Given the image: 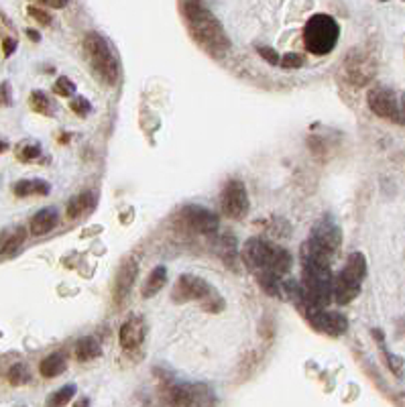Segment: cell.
Here are the masks:
<instances>
[{
  "instance_id": "6da1fadb",
  "label": "cell",
  "mask_w": 405,
  "mask_h": 407,
  "mask_svg": "<svg viewBox=\"0 0 405 407\" xmlns=\"http://www.w3.org/2000/svg\"><path fill=\"white\" fill-rule=\"evenodd\" d=\"M241 257L267 296L283 298V279L294 265L291 253L287 248L273 245L265 238H248L243 245Z\"/></svg>"
},
{
  "instance_id": "7a4b0ae2",
  "label": "cell",
  "mask_w": 405,
  "mask_h": 407,
  "mask_svg": "<svg viewBox=\"0 0 405 407\" xmlns=\"http://www.w3.org/2000/svg\"><path fill=\"white\" fill-rule=\"evenodd\" d=\"M179 11L186 18V25L194 41L202 49H206L212 55H222L229 49L230 41L224 33V27L214 17V13L208 6L200 2H181Z\"/></svg>"
},
{
  "instance_id": "3957f363",
  "label": "cell",
  "mask_w": 405,
  "mask_h": 407,
  "mask_svg": "<svg viewBox=\"0 0 405 407\" xmlns=\"http://www.w3.org/2000/svg\"><path fill=\"white\" fill-rule=\"evenodd\" d=\"M84 55L90 70L106 86H114L121 78V61L110 41L100 33H88L84 39Z\"/></svg>"
},
{
  "instance_id": "277c9868",
  "label": "cell",
  "mask_w": 405,
  "mask_h": 407,
  "mask_svg": "<svg viewBox=\"0 0 405 407\" xmlns=\"http://www.w3.org/2000/svg\"><path fill=\"white\" fill-rule=\"evenodd\" d=\"M367 277V259L363 253H353L344 267L332 277V301L346 305L361 293L363 281Z\"/></svg>"
},
{
  "instance_id": "5b68a950",
  "label": "cell",
  "mask_w": 405,
  "mask_h": 407,
  "mask_svg": "<svg viewBox=\"0 0 405 407\" xmlns=\"http://www.w3.org/2000/svg\"><path fill=\"white\" fill-rule=\"evenodd\" d=\"M340 39V27L334 17L318 13L308 18L303 27V45L310 54L328 55Z\"/></svg>"
},
{
  "instance_id": "8992f818",
  "label": "cell",
  "mask_w": 405,
  "mask_h": 407,
  "mask_svg": "<svg viewBox=\"0 0 405 407\" xmlns=\"http://www.w3.org/2000/svg\"><path fill=\"white\" fill-rule=\"evenodd\" d=\"M171 298L177 303H183V301H200L204 305V310L208 312H220L224 308V301L218 296V291L212 287L208 281H204L202 277L198 275H181L176 281L174 287V293Z\"/></svg>"
},
{
  "instance_id": "52a82bcc",
  "label": "cell",
  "mask_w": 405,
  "mask_h": 407,
  "mask_svg": "<svg viewBox=\"0 0 405 407\" xmlns=\"http://www.w3.org/2000/svg\"><path fill=\"white\" fill-rule=\"evenodd\" d=\"M161 399L165 407H212V391L204 385H188L165 381L161 385Z\"/></svg>"
},
{
  "instance_id": "ba28073f",
  "label": "cell",
  "mask_w": 405,
  "mask_h": 407,
  "mask_svg": "<svg viewBox=\"0 0 405 407\" xmlns=\"http://www.w3.org/2000/svg\"><path fill=\"white\" fill-rule=\"evenodd\" d=\"M176 222L179 229L192 232V234H214L220 226L218 214H214L208 208L195 206V204L181 208L177 214Z\"/></svg>"
},
{
  "instance_id": "9c48e42d",
  "label": "cell",
  "mask_w": 405,
  "mask_h": 407,
  "mask_svg": "<svg viewBox=\"0 0 405 407\" xmlns=\"http://www.w3.org/2000/svg\"><path fill=\"white\" fill-rule=\"evenodd\" d=\"M250 210L247 188L241 179H230L220 194V212L230 220H243Z\"/></svg>"
},
{
  "instance_id": "30bf717a",
  "label": "cell",
  "mask_w": 405,
  "mask_h": 407,
  "mask_svg": "<svg viewBox=\"0 0 405 407\" xmlns=\"http://www.w3.org/2000/svg\"><path fill=\"white\" fill-rule=\"evenodd\" d=\"M308 241L312 245H316L320 250H324L332 259L338 253V248H340V243H342V231H340V226L336 224L332 218L326 216V218L318 220L316 224H314Z\"/></svg>"
},
{
  "instance_id": "8fae6325",
  "label": "cell",
  "mask_w": 405,
  "mask_h": 407,
  "mask_svg": "<svg viewBox=\"0 0 405 407\" xmlns=\"http://www.w3.org/2000/svg\"><path fill=\"white\" fill-rule=\"evenodd\" d=\"M369 108L379 116L391 123H401L399 119V98L395 92L387 88H373L367 96Z\"/></svg>"
},
{
  "instance_id": "7c38bea8",
  "label": "cell",
  "mask_w": 405,
  "mask_h": 407,
  "mask_svg": "<svg viewBox=\"0 0 405 407\" xmlns=\"http://www.w3.org/2000/svg\"><path fill=\"white\" fill-rule=\"evenodd\" d=\"M308 322L310 326L316 330V332H322L326 336L338 338L342 336L346 330H349V320L344 314L340 312H330V310H318L312 316H308Z\"/></svg>"
},
{
  "instance_id": "4fadbf2b",
  "label": "cell",
  "mask_w": 405,
  "mask_h": 407,
  "mask_svg": "<svg viewBox=\"0 0 405 407\" xmlns=\"http://www.w3.org/2000/svg\"><path fill=\"white\" fill-rule=\"evenodd\" d=\"M137 275H139V263H137L135 259L123 261V265L119 267L116 279H114V296H112V298H114L116 305H121V303L128 298L133 285L137 281Z\"/></svg>"
},
{
  "instance_id": "5bb4252c",
  "label": "cell",
  "mask_w": 405,
  "mask_h": 407,
  "mask_svg": "<svg viewBox=\"0 0 405 407\" xmlns=\"http://www.w3.org/2000/svg\"><path fill=\"white\" fill-rule=\"evenodd\" d=\"M344 70H346V78L351 80V84H367L373 73H375V63L370 61L369 55L365 54H351L346 63H344Z\"/></svg>"
},
{
  "instance_id": "9a60e30c",
  "label": "cell",
  "mask_w": 405,
  "mask_h": 407,
  "mask_svg": "<svg viewBox=\"0 0 405 407\" xmlns=\"http://www.w3.org/2000/svg\"><path fill=\"white\" fill-rule=\"evenodd\" d=\"M143 340H145V322L139 316H131L121 326L119 342H121L124 351H133V348L141 346Z\"/></svg>"
},
{
  "instance_id": "2e32d148",
  "label": "cell",
  "mask_w": 405,
  "mask_h": 407,
  "mask_svg": "<svg viewBox=\"0 0 405 407\" xmlns=\"http://www.w3.org/2000/svg\"><path fill=\"white\" fill-rule=\"evenodd\" d=\"M96 206H98V194L92 192V190L73 195L70 202H68V218H71V220H82V218H86Z\"/></svg>"
},
{
  "instance_id": "e0dca14e",
  "label": "cell",
  "mask_w": 405,
  "mask_h": 407,
  "mask_svg": "<svg viewBox=\"0 0 405 407\" xmlns=\"http://www.w3.org/2000/svg\"><path fill=\"white\" fill-rule=\"evenodd\" d=\"M57 220H59L57 210H55V208H45V210L37 212L35 216L31 218L29 231H31V234H35V236L47 234V232H52L53 229L57 226Z\"/></svg>"
},
{
  "instance_id": "ac0fdd59",
  "label": "cell",
  "mask_w": 405,
  "mask_h": 407,
  "mask_svg": "<svg viewBox=\"0 0 405 407\" xmlns=\"http://www.w3.org/2000/svg\"><path fill=\"white\" fill-rule=\"evenodd\" d=\"M216 255L226 263L229 267H234V261L238 259V248H236V241L230 236V234H222V236H216V241L212 243Z\"/></svg>"
},
{
  "instance_id": "d6986e66",
  "label": "cell",
  "mask_w": 405,
  "mask_h": 407,
  "mask_svg": "<svg viewBox=\"0 0 405 407\" xmlns=\"http://www.w3.org/2000/svg\"><path fill=\"white\" fill-rule=\"evenodd\" d=\"M68 369V358L64 353H53L49 356H45L39 365V372L45 377V379H53V377H59L61 372Z\"/></svg>"
},
{
  "instance_id": "ffe728a7",
  "label": "cell",
  "mask_w": 405,
  "mask_h": 407,
  "mask_svg": "<svg viewBox=\"0 0 405 407\" xmlns=\"http://www.w3.org/2000/svg\"><path fill=\"white\" fill-rule=\"evenodd\" d=\"M73 353H75V358H78L80 363H88V360L98 358V356L102 354V346H100V342H98L96 338L84 336L75 342Z\"/></svg>"
},
{
  "instance_id": "44dd1931",
  "label": "cell",
  "mask_w": 405,
  "mask_h": 407,
  "mask_svg": "<svg viewBox=\"0 0 405 407\" xmlns=\"http://www.w3.org/2000/svg\"><path fill=\"white\" fill-rule=\"evenodd\" d=\"M49 183L43 179H20L15 183L13 192L18 198H27V195H47L49 194Z\"/></svg>"
},
{
  "instance_id": "7402d4cb",
  "label": "cell",
  "mask_w": 405,
  "mask_h": 407,
  "mask_svg": "<svg viewBox=\"0 0 405 407\" xmlns=\"http://www.w3.org/2000/svg\"><path fill=\"white\" fill-rule=\"evenodd\" d=\"M27 238V231L23 226L4 231L0 234V255H13Z\"/></svg>"
},
{
  "instance_id": "603a6c76",
  "label": "cell",
  "mask_w": 405,
  "mask_h": 407,
  "mask_svg": "<svg viewBox=\"0 0 405 407\" xmlns=\"http://www.w3.org/2000/svg\"><path fill=\"white\" fill-rule=\"evenodd\" d=\"M165 284H167V269L163 265L155 267V269L149 273L145 285H143V298H153L157 291H161V289L165 287Z\"/></svg>"
},
{
  "instance_id": "cb8c5ba5",
  "label": "cell",
  "mask_w": 405,
  "mask_h": 407,
  "mask_svg": "<svg viewBox=\"0 0 405 407\" xmlns=\"http://www.w3.org/2000/svg\"><path fill=\"white\" fill-rule=\"evenodd\" d=\"M75 395V385H66L61 389L53 391L47 397V407H66Z\"/></svg>"
},
{
  "instance_id": "d4e9b609",
  "label": "cell",
  "mask_w": 405,
  "mask_h": 407,
  "mask_svg": "<svg viewBox=\"0 0 405 407\" xmlns=\"http://www.w3.org/2000/svg\"><path fill=\"white\" fill-rule=\"evenodd\" d=\"M373 336L379 340V346H381V351L385 354V358H387V367L391 371L395 372V375H401V369H404V360L397 356V354H391L387 351V346H385V340H383V334H381V330H373Z\"/></svg>"
},
{
  "instance_id": "484cf974",
  "label": "cell",
  "mask_w": 405,
  "mask_h": 407,
  "mask_svg": "<svg viewBox=\"0 0 405 407\" xmlns=\"http://www.w3.org/2000/svg\"><path fill=\"white\" fill-rule=\"evenodd\" d=\"M29 104L31 108L39 112V114H52L53 112V104L52 100L47 98V94L45 92H41V90H35V92H31V98H29Z\"/></svg>"
},
{
  "instance_id": "4316f807",
  "label": "cell",
  "mask_w": 405,
  "mask_h": 407,
  "mask_svg": "<svg viewBox=\"0 0 405 407\" xmlns=\"http://www.w3.org/2000/svg\"><path fill=\"white\" fill-rule=\"evenodd\" d=\"M31 381V372L25 365H13L11 371H8V383L15 385V387H20V385H27Z\"/></svg>"
},
{
  "instance_id": "83f0119b",
  "label": "cell",
  "mask_w": 405,
  "mask_h": 407,
  "mask_svg": "<svg viewBox=\"0 0 405 407\" xmlns=\"http://www.w3.org/2000/svg\"><path fill=\"white\" fill-rule=\"evenodd\" d=\"M53 92H55L57 96H61V98H71V96H75V84L71 82L70 78L59 75L57 82L53 84Z\"/></svg>"
},
{
  "instance_id": "f1b7e54d",
  "label": "cell",
  "mask_w": 405,
  "mask_h": 407,
  "mask_svg": "<svg viewBox=\"0 0 405 407\" xmlns=\"http://www.w3.org/2000/svg\"><path fill=\"white\" fill-rule=\"evenodd\" d=\"M17 157L20 161H33L41 157V147L39 142H25L17 149Z\"/></svg>"
},
{
  "instance_id": "f546056e",
  "label": "cell",
  "mask_w": 405,
  "mask_h": 407,
  "mask_svg": "<svg viewBox=\"0 0 405 407\" xmlns=\"http://www.w3.org/2000/svg\"><path fill=\"white\" fill-rule=\"evenodd\" d=\"M70 108L78 114V116H88V112L92 110V104L88 102V98H84V96H75V98H71Z\"/></svg>"
},
{
  "instance_id": "4dcf8cb0",
  "label": "cell",
  "mask_w": 405,
  "mask_h": 407,
  "mask_svg": "<svg viewBox=\"0 0 405 407\" xmlns=\"http://www.w3.org/2000/svg\"><path fill=\"white\" fill-rule=\"evenodd\" d=\"M301 66H303V57L300 54L283 55L282 61H279V68H283V70H298Z\"/></svg>"
},
{
  "instance_id": "1f68e13d",
  "label": "cell",
  "mask_w": 405,
  "mask_h": 407,
  "mask_svg": "<svg viewBox=\"0 0 405 407\" xmlns=\"http://www.w3.org/2000/svg\"><path fill=\"white\" fill-rule=\"evenodd\" d=\"M29 15L35 18L37 23H41V25H52V15L47 13V11H43L41 6H35V4H31L29 6Z\"/></svg>"
},
{
  "instance_id": "d6a6232c",
  "label": "cell",
  "mask_w": 405,
  "mask_h": 407,
  "mask_svg": "<svg viewBox=\"0 0 405 407\" xmlns=\"http://www.w3.org/2000/svg\"><path fill=\"white\" fill-rule=\"evenodd\" d=\"M257 51H259V55L263 57L267 63H271V66H279V61H282V55L277 54L275 49H271V47H257Z\"/></svg>"
},
{
  "instance_id": "836d02e7",
  "label": "cell",
  "mask_w": 405,
  "mask_h": 407,
  "mask_svg": "<svg viewBox=\"0 0 405 407\" xmlns=\"http://www.w3.org/2000/svg\"><path fill=\"white\" fill-rule=\"evenodd\" d=\"M11 98H13V90L8 82H2L0 84V107H8L11 104Z\"/></svg>"
},
{
  "instance_id": "e575fe53",
  "label": "cell",
  "mask_w": 405,
  "mask_h": 407,
  "mask_svg": "<svg viewBox=\"0 0 405 407\" xmlns=\"http://www.w3.org/2000/svg\"><path fill=\"white\" fill-rule=\"evenodd\" d=\"M2 49H4V55H6V57L15 54V49H17V39H11V37H6V39L2 41Z\"/></svg>"
},
{
  "instance_id": "d590c367",
  "label": "cell",
  "mask_w": 405,
  "mask_h": 407,
  "mask_svg": "<svg viewBox=\"0 0 405 407\" xmlns=\"http://www.w3.org/2000/svg\"><path fill=\"white\" fill-rule=\"evenodd\" d=\"M399 119H401V123L405 124V96L404 98H399Z\"/></svg>"
},
{
  "instance_id": "8d00e7d4",
  "label": "cell",
  "mask_w": 405,
  "mask_h": 407,
  "mask_svg": "<svg viewBox=\"0 0 405 407\" xmlns=\"http://www.w3.org/2000/svg\"><path fill=\"white\" fill-rule=\"evenodd\" d=\"M88 406H90L88 397H82V399H80V401L75 403V407H88Z\"/></svg>"
},
{
  "instance_id": "74e56055",
  "label": "cell",
  "mask_w": 405,
  "mask_h": 407,
  "mask_svg": "<svg viewBox=\"0 0 405 407\" xmlns=\"http://www.w3.org/2000/svg\"><path fill=\"white\" fill-rule=\"evenodd\" d=\"M27 35L31 37L33 41H39V39H41V37L37 35V31H33V29H27Z\"/></svg>"
},
{
  "instance_id": "f35d334b",
  "label": "cell",
  "mask_w": 405,
  "mask_h": 407,
  "mask_svg": "<svg viewBox=\"0 0 405 407\" xmlns=\"http://www.w3.org/2000/svg\"><path fill=\"white\" fill-rule=\"evenodd\" d=\"M6 151V145L4 142H0V153H4Z\"/></svg>"
},
{
  "instance_id": "ab89813d",
  "label": "cell",
  "mask_w": 405,
  "mask_h": 407,
  "mask_svg": "<svg viewBox=\"0 0 405 407\" xmlns=\"http://www.w3.org/2000/svg\"><path fill=\"white\" fill-rule=\"evenodd\" d=\"M404 330H405V326H404Z\"/></svg>"
}]
</instances>
